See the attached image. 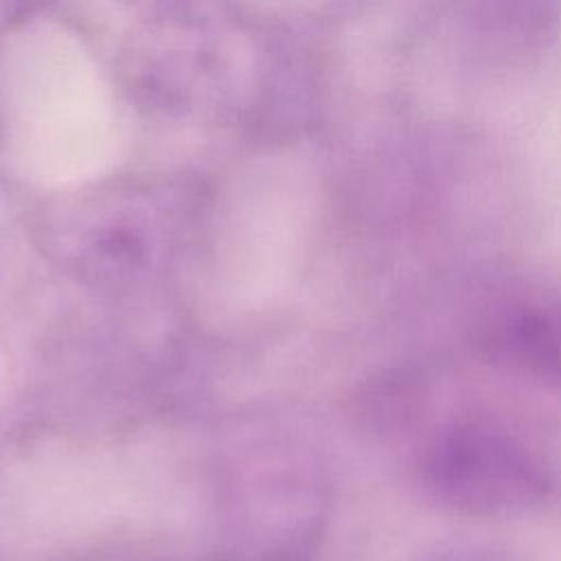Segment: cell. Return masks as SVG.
<instances>
[{
  "label": "cell",
  "instance_id": "1",
  "mask_svg": "<svg viewBox=\"0 0 561 561\" xmlns=\"http://www.w3.org/2000/svg\"><path fill=\"white\" fill-rule=\"evenodd\" d=\"M421 480L443 506L478 517L519 515L552 493L550 469L528 445L480 423L438 432L421 456Z\"/></svg>",
  "mask_w": 561,
  "mask_h": 561
},
{
  "label": "cell",
  "instance_id": "2",
  "mask_svg": "<svg viewBox=\"0 0 561 561\" xmlns=\"http://www.w3.org/2000/svg\"><path fill=\"white\" fill-rule=\"evenodd\" d=\"M478 346L495 368L537 386L561 388V302H526L495 313Z\"/></svg>",
  "mask_w": 561,
  "mask_h": 561
},
{
  "label": "cell",
  "instance_id": "3",
  "mask_svg": "<svg viewBox=\"0 0 561 561\" xmlns=\"http://www.w3.org/2000/svg\"><path fill=\"white\" fill-rule=\"evenodd\" d=\"M443 561H476V559H469V557H447Z\"/></svg>",
  "mask_w": 561,
  "mask_h": 561
}]
</instances>
